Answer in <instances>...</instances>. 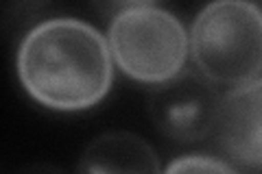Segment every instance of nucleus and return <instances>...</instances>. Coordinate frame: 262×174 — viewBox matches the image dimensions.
I'll list each match as a JSON object with an SVG mask.
<instances>
[{"label": "nucleus", "instance_id": "1", "mask_svg": "<svg viewBox=\"0 0 262 174\" xmlns=\"http://www.w3.org/2000/svg\"><path fill=\"white\" fill-rule=\"evenodd\" d=\"M18 77L29 96L48 109H90L112 85L110 44L81 20H46L22 39Z\"/></svg>", "mask_w": 262, "mask_h": 174}, {"label": "nucleus", "instance_id": "2", "mask_svg": "<svg viewBox=\"0 0 262 174\" xmlns=\"http://www.w3.org/2000/svg\"><path fill=\"white\" fill-rule=\"evenodd\" d=\"M190 53L201 77L238 87L262 72V11L241 0H221L203 9L190 31Z\"/></svg>", "mask_w": 262, "mask_h": 174}, {"label": "nucleus", "instance_id": "3", "mask_svg": "<svg viewBox=\"0 0 262 174\" xmlns=\"http://www.w3.org/2000/svg\"><path fill=\"white\" fill-rule=\"evenodd\" d=\"M110 51L127 77L164 85L182 74L190 39L173 13L153 5H134L114 18Z\"/></svg>", "mask_w": 262, "mask_h": 174}, {"label": "nucleus", "instance_id": "4", "mask_svg": "<svg viewBox=\"0 0 262 174\" xmlns=\"http://www.w3.org/2000/svg\"><path fill=\"white\" fill-rule=\"evenodd\" d=\"M219 103L221 98L206 77L179 74L153 94L151 113L166 135L196 142L214 129Z\"/></svg>", "mask_w": 262, "mask_h": 174}, {"label": "nucleus", "instance_id": "5", "mask_svg": "<svg viewBox=\"0 0 262 174\" xmlns=\"http://www.w3.org/2000/svg\"><path fill=\"white\" fill-rule=\"evenodd\" d=\"M219 144L236 161L262 165V79L234 87L219 103Z\"/></svg>", "mask_w": 262, "mask_h": 174}, {"label": "nucleus", "instance_id": "6", "mask_svg": "<svg viewBox=\"0 0 262 174\" xmlns=\"http://www.w3.org/2000/svg\"><path fill=\"white\" fill-rule=\"evenodd\" d=\"M79 174H162L155 151L140 135L112 131L88 144Z\"/></svg>", "mask_w": 262, "mask_h": 174}, {"label": "nucleus", "instance_id": "7", "mask_svg": "<svg viewBox=\"0 0 262 174\" xmlns=\"http://www.w3.org/2000/svg\"><path fill=\"white\" fill-rule=\"evenodd\" d=\"M164 174H236V170L208 155H186L170 163Z\"/></svg>", "mask_w": 262, "mask_h": 174}, {"label": "nucleus", "instance_id": "8", "mask_svg": "<svg viewBox=\"0 0 262 174\" xmlns=\"http://www.w3.org/2000/svg\"><path fill=\"white\" fill-rule=\"evenodd\" d=\"M260 11H262V7H260Z\"/></svg>", "mask_w": 262, "mask_h": 174}]
</instances>
